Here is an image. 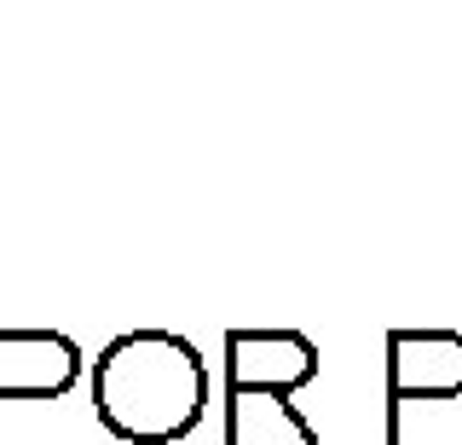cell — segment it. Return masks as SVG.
Wrapping results in <instances>:
<instances>
[{
	"label": "cell",
	"instance_id": "6da1fadb",
	"mask_svg": "<svg viewBox=\"0 0 462 445\" xmlns=\"http://www.w3.org/2000/svg\"><path fill=\"white\" fill-rule=\"evenodd\" d=\"M93 394L98 416L110 434L162 445L180 440L202 416V365L197 348L168 329H134V336L110 341L93 365Z\"/></svg>",
	"mask_w": 462,
	"mask_h": 445
},
{
	"label": "cell",
	"instance_id": "7a4b0ae2",
	"mask_svg": "<svg viewBox=\"0 0 462 445\" xmlns=\"http://www.w3.org/2000/svg\"><path fill=\"white\" fill-rule=\"evenodd\" d=\"M81 376V348L58 329H0V399H58Z\"/></svg>",
	"mask_w": 462,
	"mask_h": 445
},
{
	"label": "cell",
	"instance_id": "3957f363",
	"mask_svg": "<svg viewBox=\"0 0 462 445\" xmlns=\"http://www.w3.org/2000/svg\"><path fill=\"white\" fill-rule=\"evenodd\" d=\"M387 387H393V399L462 394V336H451V329H399L387 341Z\"/></svg>",
	"mask_w": 462,
	"mask_h": 445
},
{
	"label": "cell",
	"instance_id": "277c9868",
	"mask_svg": "<svg viewBox=\"0 0 462 445\" xmlns=\"http://www.w3.org/2000/svg\"><path fill=\"white\" fill-rule=\"evenodd\" d=\"M231 353V370L226 382L237 387V394H289V387H300L318 370V353L307 336H289V329H237V336L226 341Z\"/></svg>",
	"mask_w": 462,
	"mask_h": 445
}]
</instances>
